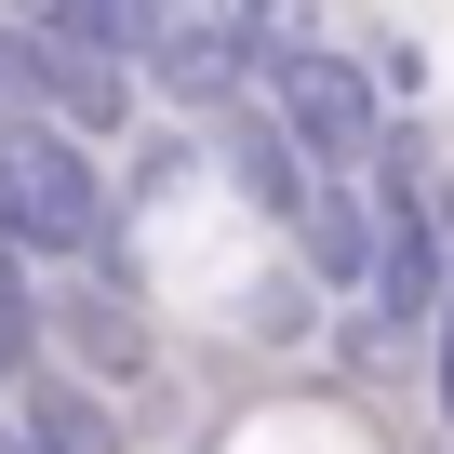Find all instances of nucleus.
<instances>
[{
	"label": "nucleus",
	"mask_w": 454,
	"mask_h": 454,
	"mask_svg": "<svg viewBox=\"0 0 454 454\" xmlns=\"http://www.w3.org/2000/svg\"><path fill=\"white\" fill-rule=\"evenodd\" d=\"M268 107L294 121V147L321 160V187H374L387 160H401V121H387V81L361 67V54H334V41H268Z\"/></svg>",
	"instance_id": "2"
},
{
	"label": "nucleus",
	"mask_w": 454,
	"mask_h": 454,
	"mask_svg": "<svg viewBox=\"0 0 454 454\" xmlns=\"http://www.w3.org/2000/svg\"><path fill=\"white\" fill-rule=\"evenodd\" d=\"M214 174H227V200H241L254 227H281V241H294V227H308V214H321V160L294 147V121H281L268 94L214 121Z\"/></svg>",
	"instance_id": "4"
},
{
	"label": "nucleus",
	"mask_w": 454,
	"mask_h": 454,
	"mask_svg": "<svg viewBox=\"0 0 454 454\" xmlns=\"http://www.w3.org/2000/svg\"><path fill=\"white\" fill-rule=\"evenodd\" d=\"M374 81H387V107H414V94H427V54H414V41H374Z\"/></svg>",
	"instance_id": "14"
},
{
	"label": "nucleus",
	"mask_w": 454,
	"mask_h": 454,
	"mask_svg": "<svg viewBox=\"0 0 454 454\" xmlns=\"http://www.w3.org/2000/svg\"><path fill=\"white\" fill-rule=\"evenodd\" d=\"M0 174H14V214H0V227H14L41 268H94L107 294H134V254H121V187H107L94 134L41 121V134H14V147H0Z\"/></svg>",
	"instance_id": "1"
},
{
	"label": "nucleus",
	"mask_w": 454,
	"mask_h": 454,
	"mask_svg": "<svg viewBox=\"0 0 454 454\" xmlns=\"http://www.w3.org/2000/svg\"><path fill=\"white\" fill-rule=\"evenodd\" d=\"M200 174H214V134H200V121H160V134H134V160H121V200H147V214H160V200H187Z\"/></svg>",
	"instance_id": "10"
},
{
	"label": "nucleus",
	"mask_w": 454,
	"mask_h": 454,
	"mask_svg": "<svg viewBox=\"0 0 454 454\" xmlns=\"http://www.w3.org/2000/svg\"><path fill=\"white\" fill-rule=\"evenodd\" d=\"M54 121V81H41V27H0V147Z\"/></svg>",
	"instance_id": "12"
},
{
	"label": "nucleus",
	"mask_w": 454,
	"mask_h": 454,
	"mask_svg": "<svg viewBox=\"0 0 454 454\" xmlns=\"http://www.w3.org/2000/svg\"><path fill=\"white\" fill-rule=\"evenodd\" d=\"M54 348L81 361V387H134L147 374V334H134V308L94 281V294H54Z\"/></svg>",
	"instance_id": "7"
},
{
	"label": "nucleus",
	"mask_w": 454,
	"mask_h": 454,
	"mask_svg": "<svg viewBox=\"0 0 454 454\" xmlns=\"http://www.w3.org/2000/svg\"><path fill=\"white\" fill-rule=\"evenodd\" d=\"M427 401H441V427H454V308H441V334H427Z\"/></svg>",
	"instance_id": "15"
},
{
	"label": "nucleus",
	"mask_w": 454,
	"mask_h": 454,
	"mask_svg": "<svg viewBox=\"0 0 454 454\" xmlns=\"http://www.w3.org/2000/svg\"><path fill=\"white\" fill-rule=\"evenodd\" d=\"M41 81H54V121H67V134H121V121H134V81H147V67H121V54H67V41H41Z\"/></svg>",
	"instance_id": "9"
},
{
	"label": "nucleus",
	"mask_w": 454,
	"mask_h": 454,
	"mask_svg": "<svg viewBox=\"0 0 454 454\" xmlns=\"http://www.w3.org/2000/svg\"><path fill=\"white\" fill-rule=\"evenodd\" d=\"M41 348H54V294H41V254L0 227V401L41 387Z\"/></svg>",
	"instance_id": "8"
},
{
	"label": "nucleus",
	"mask_w": 454,
	"mask_h": 454,
	"mask_svg": "<svg viewBox=\"0 0 454 454\" xmlns=\"http://www.w3.org/2000/svg\"><path fill=\"white\" fill-rule=\"evenodd\" d=\"M147 94L187 107V121H227L268 94V27L241 14V0H174L160 41H147Z\"/></svg>",
	"instance_id": "3"
},
{
	"label": "nucleus",
	"mask_w": 454,
	"mask_h": 454,
	"mask_svg": "<svg viewBox=\"0 0 454 454\" xmlns=\"http://www.w3.org/2000/svg\"><path fill=\"white\" fill-rule=\"evenodd\" d=\"M27 454H121V441H107V401H94L81 374H41V387H27Z\"/></svg>",
	"instance_id": "11"
},
{
	"label": "nucleus",
	"mask_w": 454,
	"mask_h": 454,
	"mask_svg": "<svg viewBox=\"0 0 454 454\" xmlns=\"http://www.w3.org/2000/svg\"><path fill=\"white\" fill-rule=\"evenodd\" d=\"M427 200H441V241H454V174H441V187H427Z\"/></svg>",
	"instance_id": "16"
},
{
	"label": "nucleus",
	"mask_w": 454,
	"mask_h": 454,
	"mask_svg": "<svg viewBox=\"0 0 454 454\" xmlns=\"http://www.w3.org/2000/svg\"><path fill=\"white\" fill-rule=\"evenodd\" d=\"M0 214H14V174H0Z\"/></svg>",
	"instance_id": "17"
},
{
	"label": "nucleus",
	"mask_w": 454,
	"mask_h": 454,
	"mask_svg": "<svg viewBox=\"0 0 454 454\" xmlns=\"http://www.w3.org/2000/svg\"><path fill=\"white\" fill-rule=\"evenodd\" d=\"M160 14H174V0H14V27H41L67 54H121V67H147Z\"/></svg>",
	"instance_id": "6"
},
{
	"label": "nucleus",
	"mask_w": 454,
	"mask_h": 454,
	"mask_svg": "<svg viewBox=\"0 0 454 454\" xmlns=\"http://www.w3.org/2000/svg\"><path fill=\"white\" fill-rule=\"evenodd\" d=\"M294 254H308L321 294L374 308V281H387V200H374V187H321V214L294 227Z\"/></svg>",
	"instance_id": "5"
},
{
	"label": "nucleus",
	"mask_w": 454,
	"mask_h": 454,
	"mask_svg": "<svg viewBox=\"0 0 454 454\" xmlns=\"http://www.w3.org/2000/svg\"><path fill=\"white\" fill-rule=\"evenodd\" d=\"M321 321V281H254V334H308Z\"/></svg>",
	"instance_id": "13"
}]
</instances>
